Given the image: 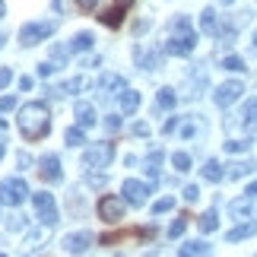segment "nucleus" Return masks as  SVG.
<instances>
[{"label":"nucleus","mask_w":257,"mask_h":257,"mask_svg":"<svg viewBox=\"0 0 257 257\" xmlns=\"http://www.w3.org/2000/svg\"><path fill=\"white\" fill-rule=\"evenodd\" d=\"M32 206H35V216L42 219V225H54L57 222V203H54V197L48 191L32 194Z\"/></svg>","instance_id":"423d86ee"},{"label":"nucleus","mask_w":257,"mask_h":257,"mask_svg":"<svg viewBox=\"0 0 257 257\" xmlns=\"http://www.w3.org/2000/svg\"><path fill=\"white\" fill-rule=\"evenodd\" d=\"M13 105H16L13 95H4V98H0V108H4V111H13Z\"/></svg>","instance_id":"ea45409f"},{"label":"nucleus","mask_w":257,"mask_h":257,"mask_svg":"<svg viewBox=\"0 0 257 257\" xmlns=\"http://www.w3.org/2000/svg\"><path fill=\"white\" fill-rule=\"evenodd\" d=\"M19 89H23V92H29V89H32V76H23V80H19Z\"/></svg>","instance_id":"c03bdc74"},{"label":"nucleus","mask_w":257,"mask_h":257,"mask_svg":"<svg viewBox=\"0 0 257 257\" xmlns=\"http://www.w3.org/2000/svg\"><path fill=\"white\" fill-rule=\"evenodd\" d=\"M4 42H7V38H4V35H0V48H4Z\"/></svg>","instance_id":"09e8293b"},{"label":"nucleus","mask_w":257,"mask_h":257,"mask_svg":"<svg viewBox=\"0 0 257 257\" xmlns=\"http://www.w3.org/2000/svg\"><path fill=\"white\" fill-rule=\"evenodd\" d=\"M248 140H229V143H225V150H229V153H244V150H248Z\"/></svg>","instance_id":"72a5a7b5"},{"label":"nucleus","mask_w":257,"mask_h":257,"mask_svg":"<svg viewBox=\"0 0 257 257\" xmlns=\"http://www.w3.org/2000/svg\"><path fill=\"white\" fill-rule=\"evenodd\" d=\"M222 4H235V0H222Z\"/></svg>","instance_id":"8fccbe9b"},{"label":"nucleus","mask_w":257,"mask_h":257,"mask_svg":"<svg viewBox=\"0 0 257 257\" xmlns=\"http://www.w3.org/2000/svg\"><path fill=\"white\" fill-rule=\"evenodd\" d=\"M244 92V86L238 80H229V83H222V86H216V92H213V102L219 105V108H229L232 102H238Z\"/></svg>","instance_id":"9d476101"},{"label":"nucleus","mask_w":257,"mask_h":257,"mask_svg":"<svg viewBox=\"0 0 257 257\" xmlns=\"http://www.w3.org/2000/svg\"><path fill=\"white\" fill-rule=\"evenodd\" d=\"M54 70H57V67H54L51 61H45V64H38V76H51Z\"/></svg>","instance_id":"58836bf2"},{"label":"nucleus","mask_w":257,"mask_h":257,"mask_svg":"<svg viewBox=\"0 0 257 257\" xmlns=\"http://www.w3.org/2000/svg\"><path fill=\"white\" fill-rule=\"evenodd\" d=\"M229 213L235 219H254V203H251V194L248 197H238V200L229 203Z\"/></svg>","instance_id":"ddd939ff"},{"label":"nucleus","mask_w":257,"mask_h":257,"mask_svg":"<svg viewBox=\"0 0 257 257\" xmlns=\"http://www.w3.org/2000/svg\"><path fill=\"white\" fill-rule=\"evenodd\" d=\"M175 102H178V95H175V89H159V95H156V105L159 108H175Z\"/></svg>","instance_id":"a878e982"},{"label":"nucleus","mask_w":257,"mask_h":257,"mask_svg":"<svg viewBox=\"0 0 257 257\" xmlns=\"http://www.w3.org/2000/svg\"><path fill=\"white\" fill-rule=\"evenodd\" d=\"M76 7H80L83 13H92V10L98 7V0H76Z\"/></svg>","instance_id":"e433bc0d"},{"label":"nucleus","mask_w":257,"mask_h":257,"mask_svg":"<svg viewBox=\"0 0 257 257\" xmlns=\"http://www.w3.org/2000/svg\"><path fill=\"white\" fill-rule=\"evenodd\" d=\"M134 4H137V0H114V4L108 7V10H105V13L98 16V19H102V23H105L108 29H121V26H124L127 10H131Z\"/></svg>","instance_id":"1a4fd4ad"},{"label":"nucleus","mask_w":257,"mask_h":257,"mask_svg":"<svg viewBox=\"0 0 257 257\" xmlns=\"http://www.w3.org/2000/svg\"><path fill=\"white\" fill-rule=\"evenodd\" d=\"M169 210H175V200H172V197H162V200L153 203V213L156 216H162V213H169Z\"/></svg>","instance_id":"7c9ffc66"},{"label":"nucleus","mask_w":257,"mask_h":257,"mask_svg":"<svg viewBox=\"0 0 257 257\" xmlns=\"http://www.w3.org/2000/svg\"><path fill=\"white\" fill-rule=\"evenodd\" d=\"M38 175H42L45 181H57V178H61V159H57L54 153L42 156V159H38Z\"/></svg>","instance_id":"f8f14e48"},{"label":"nucleus","mask_w":257,"mask_h":257,"mask_svg":"<svg viewBox=\"0 0 257 257\" xmlns=\"http://www.w3.org/2000/svg\"><path fill=\"white\" fill-rule=\"evenodd\" d=\"M4 153H7V140H4V134H0V159H4Z\"/></svg>","instance_id":"a18cd8bd"},{"label":"nucleus","mask_w":257,"mask_h":257,"mask_svg":"<svg viewBox=\"0 0 257 257\" xmlns=\"http://www.w3.org/2000/svg\"><path fill=\"white\" fill-rule=\"evenodd\" d=\"M200 172H203V178H206V181H213V184H216V181H222V178H225V172H222V165L216 162V159H210V162H206V165H203Z\"/></svg>","instance_id":"b1692460"},{"label":"nucleus","mask_w":257,"mask_h":257,"mask_svg":"<svg viewBox=\"0 0 257 257\" xmlns=\"http://www.w3.org/2000/svg\"><path fill=\"white\" fill-rule=\"evenodd\" d=\"M29 197V187L23 178H4L0 181V203H7V206H19Z\"/></svg>","instance_id":"39448f33"},{"label":"nucleus","mask_w":257,"mask_h":257,"mask_svg":"<svg viewBox=\"0 0 257 257\" xmlns=\"http://www.w3.org/2000/svg\"><path fill=\"white\" fill-rule=\"evenodd\" d=\"M111 162H114V146L111 143H92L83 153V165H86V169H92V172H102Z\"/></svg>","instance_id":"7ed1b4c3"},{"label":"nucleus","mask_w":257,"mask_h":257,"mask_svg":"<svg viewBox=\"0 0 257 257\" xmlns=\"http://www.w3.org/2000/svg\"><path fill=\"white\" fill-rule=\"evenodd\" d=\"M92 45H95V35H92V32H76L73 42L67 45V48H70V51H89Z\"/></svg>","instance_id":"aec40b11"},{"label":"nucleus","mask_w":257,"mask_h":257,"mask_svg":"<svg viewBox=\"0 0 257 257\" xmlns=\"http://www.w3.org/2000/svg\"><path fill=\"white\" fill-rule=\"evenodd\" d=\"M105 127H108L111 134H117V131H121V117H117V114H111V117L105 121Z\"/></svg>","instance_id":"f704fd0d"},{"label":"nucleus","mask_w":257,"mask_h":257,"mask_svg":"<svg viewBox=\"0 0 257 257\" xmlns=\"http://www.w3.org/2000/svg\"><path fill=\"white\" fill-rule=\"evenodd\" d=\"M197 225H200V232H213L216 225H219V216H216V210H206V213L200 216V222H197Z\"/></svg>","instance_id":"bb28decb"},{"label":"nucleus","mask_w":257,"mask_h":257,"mask_svg":"<svg viewBox=\"0 0 257 257\" xmlns=\"http://www.w3.org/2000/svg\"><path fill=\"white\" fill-rule=\"evenodd\" d=\"M197 197H200V191H197L194 184H187V187H184V200H187V203H194Z\"/></svg>","instance_id":"4c0bfd02"},{"label":"nucleus","mask_w":257,"mask_h":257,"mask_svg":"<svg viewBox=\"0 0 257 257\" xmlns=\"http://www.w3.org/2000/svg\"><path fill=\"white\" fill-rule=\"evenodd\" d=\"M73 114H76V121H80V127H92L95 124V105H89V102H76Z\"/></svg>","instance_id":"dca6fc26"},{"label":"nucleus","mask_w":257,"mask_h":257,"mask_svg":"<svg viewBox=\"0 0 257 257\" xmlns=\"http://www.w3.org/2000/svg\"><path fill=\"white\" fill-rule=\"evenodd\" d=\"M194 254H213V248L206 241H187V244H181V257H194Z\"/></svg>","instance_id":"393cba45"},{"label":"nucleus","mask_w":257,"mask_h":257,"mask_svg":"<svg viewBox=\"0 0 257 257\" xmlns=\"http://www.w3.org/2000/svg\"><path fill=\"white\" fill-rule=\"evenodd\" d=\"M4 13H7V7H4V0H0V19H4Z\"/></svg>","instance_id":"de8ad7c7"},{"label":"nucleus","mask_w":257,"mask_h":257,"mask_svg":"<svg viewBox=\"0 0 257 257\" xmlns=\"http://www.w3.org/2000/svg\"><path fill=\"white\" fill-rule=\"evenodd\" d=\"M102 89H108V92H114V95H121L127 83H124V76H117V73H105L102 76Z\"/></svg>","instance_id":"412c9836"},{"label":"nucleus","mask_w":257,"mask_h":257,"mask_svg":"<svg viewBox=\"0 0 257 257\" xmlns=\"http://www.w3.org/2000/svg\"><path fill=\"white\" fill-rule=\"evenodd\" d=\"M16 127L26 140H42V137L51 131V111H48L45 102H29L19 108L16 114Z\"/></svg>","instance_id":"f257e3e1"},{"label":"nucleus","mask_w":257,"mask_h":257,"mask_svg":"<svg viewBox=\"0 0 257 257\" xmlns=\"http://www.w3.org/2000/svg\"><path fill=\"white\" fill-rule=\"evenodd\" d=\"M241 124H244V131L248 134H257V98H248V105L241 108Z\"/></svg>","instance_id":"4468645a"},{"label":"nucleus","mask_w":257,"mask_h":257,"mask_svg":"<svg viewBox=\"0 0 257 257\" xmlns=\"http://www.w3.org/2000/svg\"><path fill=\"white\" fill-rule=\"evenodd\" d=\"M172 165H175L178 172H191V156H187V153H175L172 156Z\"/></svg>","instance_id":"c85d7f7f"},{"label":"nucleus","mask_w":257,"mask_h":257,"mask_svg":"<svg viewBox=\"0 0 257 257\" xmlns=\"http://www.w3.org/2000/svg\"><path fill=\"white\" fill-rule=\"evenodd\" d=\"M10 80H13V73H10V67H0V89H7Z\"/></svg>","instance_id":"c9c22d12"},{"label":"nucleus","mask_w":257,"mask_h":257,"mask_svg":"<svg viewBox=\"0 0 257 257\" xmlns=\"http://www.w3.org/2000/svg\"><path fill=\"white\" fill-rule=\"evenodd\" d=\"M134 61H137V67H143V70H156V67H159V54H146L143 48H134Z\"/></svg>","instance_id":"a211bd4d"},{"label":"nucleus","mask_w":257,"mask_h":257,"mask_svg":"<svg viewBox=\"0 0 257 257\" xmlns=\"http://www.w3.org/2000/svg\"><path fill=\"white\" fill-rule=\"evenodd\" d=\"M159 165H162V150H153V153L143 159V172L156 181V178H159Z\"/></svg>","instance_id":"f3484780"},{"label":"nucleus","mask_w":257,"mask_h":257,"mask_svg":"<svg viewBox=\"0 0 257 257\" xmlns=\"http://www.w3.org/2000/svg\"><path fill=\"white\" fill-rule=\"evenodd\" d=\"M187 229V216H178V219L172 222V229H169V238H181Z\"/></svg>","instance_id":"c756f323"},{"label":"nucleus","mask_w":257,"mask_h":257,"mask_svg":"<svg viewBox=\"0 0 257 257\" xmlns=\"http://www.w3.org/2000/svg\"><path fill=\"white\" fill-rule=\"evenodd\" d=\"M64 140L70 143V146H80L83 143V131H80V127H70V131L64 134Z\"/></svg>","instance_id":"473e14b6"},{"label":"nucleus","mask_w":257,"mask_h":257,"mask_svg":"<svg viewBox=\"0 0 257 257\" xmlns=\"http://www.w3.org/2000/svg\"><path fill=\"white\" fill-rule=\"evenodd\" d=\"M7 229H10V232H23V229H26V216L13 213V216L7 219Z\"/></svg>","instance_id":"2f4dec72"},{"label":"nucleus","mask_w":257,"mask_h":257,"mask_svg":"<svg viewBox=\"0 0 257 257\" xmlns=\"http://www.w3.org/2000/svg\"><path fill=\"white\" fill-rule=\"evenodd\" d=\"M54 29H57L54 19H45V23H26L23 29H19V45H26V48L38 45V42H45V38H51Z\"/></svg>","instance_id":"20e7f679"},{"label":"nucleus","mask_w":257,"mask_h":257,"mask_svg":"<svg viewBox=\"0 0 257 257\" xmlns=\"http://www.w3.org/2000/svg\"><path fill=\"white\" fill-rule=\"evenodd\" d=\"M254 45H257V32H254Z\"/></svg>","instance_id":"3c124183"},{"label":"nucleus","mask_w":257,"mask_h":257,"mask_svg":"<svg viewBox=\"0 0 257 257\" xmlns=\"http://www.w3.org/2000/svg\"><path fill=\"white\" fill-rule=\"evenodd\" d=\"M175 127H178V121H175V117H169V121H165V124H162V134H172V131H175Z\"/></svg>","instance_id":"37998d69"},{"label":"nucleus","mask_w":257,"mask_h":257,"mask_svg":"<svg viewBox=\"0 0 257 257\" xmlns=\"http://www.w3.org/2000/svg\"><path fill=\"white\" fill-rule=\"evenodd\" d=\"M134 134H137V137H146V134H150V124H143V121L134 124Z\"/></svg>","instance_id":"79ce46f5"},{"label":"nucleus","mask_w":257,"mask_h":257,"mask_svg":"<svg viewBox=\"0 0 257 257\" xmlns=\"http://www.w3.org/2000/svg\"><path fill=\"white\" fill-rule=\"evenodd\" d=\"M248 194H251V197H257V181H254V184H248Z\"/></svg>","instance_id":"49530a36"},{"label":"nucleus","mask_w":257,"mask_h":257,"mask_svg":"<svg viewBox=\"0 0 257 257\" xmlns=\"http://www.w3.org/2000/svg\"><path fill=\"white\" fill-rule=\"evenodd\" d=\"M254 169H257L254 159H248V162H232L229 172H225V178H244V175H251Z\"/></svg>","instance_id":"4be33fe9"},{"label":"nucleus","mask_w":257,"mask_h":257,"mask_svg":"<svg viewBox=\"0 0 257 257\" xmlns=\"http://www.w3.org/2000/svg\"><path fill=\"white\" fill-rule=\"evenodd\" d=\"M194 45H197V32H194L191 19H187V16H175L172 26H169V38H165L162 51L172 54V57H187L194 51Z\"/></svg>","instance_id":"f03ea898"},{"label":"nucleus","mask_w":257,"mask_h":257,"mask_svg":"<svg viewBox=\"0 0 257 257\" xmlns=\"http://www.w3.org/2000/svg\"><path fill=\"white\" fill-rule=\"evenodd\" d=\"M254 232H257V222H244V225H235L225 238H229V241H241V238H251Z\"/></svg>","instance_id":"5701e85b"},{"label":"nucleus","mask_w":257,"mask_h":257,"mask_svg":"<svg viewBox=\"0 0 257 257\" xmlns=\"http://www.w3.org/2000/svg\"><path fill=\"white\" fill-rule=\"evenodd\" d=\"M92 232H73V235H64V251L67 254H86L89 251V244H92Z\"/></svg>","instance_id":"9b49d317"},{"label":"nucleus","mask_w":257,"mask_h":257,"mask_svg":"<svg viewBox=\"0 0 257 257\" xmlns=\"http://www.w3.org/2000/svg\"><path fill=\"white\" fill-rule=\"evenodd\" d=\"M16 165H19V169H29V165H32V159H29L26 153H16Z\"/></svg>","instance_id":"a19ab883"},{"label":"nucleus","mask_w":257,"mask_h":257,"mask_svg":"<svg viewBox=\"0 0 257 257\" xmlns=\"http://www.w3.org/2000/svg\"><path fill=\"white\" fill-rule=\"evenodd\" d=\"M200 29H203V32L206 35H219V16H216V10L213 7H206L203 10V13H200Z\"/></svg>","instance_id":"2eb2a0df"},{"label":"nucleus","mask_w":257,"mask_h":257,"mask_svg":"<svg viewBox=\"0 0 257 257\" xmlns=\"http://www.w3.org/2000/svg\"><path fill=\"white\" fill-rule=\"evenodd\" d=\"M222 70H232V73H238V70H244V61H241L238 54H229V57L222 61Z\"/></svg>","instance_id":"cd10ccee"},{"label":"nucleus","mask_w":257,"mask_h":257,"mask_svg":"<svg viewBox=\"0 0 257 257\" xmlns=\"http://www.w3.org/2000/svg\"><path fill=\"white\" fill-rule=\"evenodd\" d=\"M127 213V200H121V197H102L98 200V219L102 222H121Z\"/></svg>","instance_id":"6e6552de"},{"label":"nucleus","mask_w":257,"mask_h":257,"mask_svg":"<svg viewBox=\"0 0 257 257\" xmlns=\"http://www.w3.org/2000/svg\"><path fill=\"white\" fill-rule=\"evenodd\" d=\"M121 194H124V200L131 206H143L146 200H150V194H153V184L150 181H137V178H127Z\"/></svg>","instance_id":"0eeeda50"},{"label":"nucleus","mask_w":257,"mask_h":257,"mask_svg":"<svg viewBox=\"0 0 257 257\" xmlns=\"http://www.w3.org/2000/svg\"><path fill=\"white\" fill-rule=\"evenodd\" d=\"M137 108H140V92L124 89V92H121V111H124V114H134Z\"/></svg>","instance_id":"6ab92c4d"}]
</instances>
